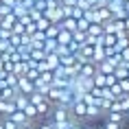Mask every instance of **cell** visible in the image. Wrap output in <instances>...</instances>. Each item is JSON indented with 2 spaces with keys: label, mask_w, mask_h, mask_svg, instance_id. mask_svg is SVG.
<instances>
[{
  "label": "cell",
  "mask_w": 129,
  "mask_h": 129,
  "mask_svg": "<svg viewBox=\"0 0 129 129\" xmlns=\"http://www.w3.org/2000/svg\"><path fill=\"white\" fill-rule=\"evenodd\" d=\"M0 120H2V127L5 129H18V125L13 120H9V118H0Z\"/></svg>",
  "instance_id": "13"
},
{
  "label": "cell",
  "mask_w": 129,
  "mask_h": 129,
  "mask_svg": "<svg viewBox=\"0 0 129 129\" xmlns=\"http://www.w3.org/2000/svg\"><path fill=\"white\" fill-rule=\"evenodd\" d=\"M94 13H96V22H99V24H105V22L112 20V11H109L107 7H96Z\"/></svg>",
  "instance_id": "3"
},
{
  "label": "cell",
  "mask_w": 129,
  "mask_h": 129,
  "mask_svg": "<svg viewBox=\"0 0 129 129\" xmlns=\"http://www.w3.org/2000/svg\"><path fill=\"white\" fill-rule=\"evenodd\" d=\"M85 33H88L90 37H101L103 35V24H90Z\"/></svg>",
  "instance_id": "9"
},
{
  "label": "cell",
  "mask_w": 129,
  "mask_h": 129,
  "mask_svg": "<svg viewBox=\"0 0 129 129\" xmlns=\"http://www.w3.org/2000/svg\"><path fill=\"white\" fill-rule=\"evenodd\" d=\"M103 118H107V120L116 122V125H127V118H125V114H120V112H107Z\"/></svg>",
  "instance_id": "4"
},
{
  "label": "cell",
  "mask_w": 129,
  "mask_h": 129,
  "mask_svg": "<svg viewBox=\"0 0 129 129\" xmlns=\"http://www.w3.org/2000/svg\"><path fill=\"white\" fill-rule=\"evenodd\" d=\"M118 85H120L122 94H129V77H127V79H122V81H118Z\"/></svg>",
  "instance_id": "14"
},
{
  "label": "cell",
  "mask_w": 129,
  "mask_h": 129,
  "mask_svg": "<svg viewBox=\"0 0 129 129\" xmlns=\"http://www.w3.org/2000/svg\"><path fill=\"white\" fill-rule=\"evenodd\" d=\"M122 7H125V11H127V13H129V0H127V2H125V5H122Z\"/></svg>",
  "instance_id": "18"
},
{
  "label": "cell",
  "mask_w": 129,
  "mask_h": 129,
  "mask_svg": "<svg viewBox=\"0 0 129 129\" xmlns=\"http://www.w3.org/2000/svg\"><path fill=\"white\" fill-rule=\"evenodd\" d=\"M127 77H129V72H127V68H125L122 63L114 68V79L116 81H122V79H127Z\"/></svg>",
  "instance_id": "8"
},
{
  "label": "cell",
  "mask_w": 129,
  "mask_h": 129,
  "mask_svg": "<svg viewBox=\"0 0 129 129\" xmlns=\"http://www.w3.org/2000/svg\"><path fill=\"white\" fill-rule=\"evenodd\" d=\"M18 129H28V125H18Z\"/></svg>",
  "instance_id": "19"
},
{
  "label": "cell",
  "mask_w": 129,
  "mask_h": 129,
  "mask_svg": "<svg viewBox=\"0 0 129 129\" xmlns=\"http://www.w3.org/2000/svg\"><path fill=\"white\" fill-rule=\"evenodd\" d=\"M72 42V33L70 31H66V28H59V35H57V44H70Z\"/></svg>",
  "instance_id": "6"
},
{
  "label": "cell",
  "mask_w": 129,
  "mask_h": 129,
  "mask_svg": "<svg viewBox=\"0 0 129 129\" xmlns=\"http://www.w3.org/2000/svg\"><path fill=\"white\" fill-rule=\"evenodd\" d=\"M85 129H103V127H101V122H90Z\"/></svg>",
  "instance_id": "17"
},
{
  "label": "cell",
  "mask_w": 129,
  "mask_h": 129,
  "mask_svg": "<svg viewBox=\"0 0 129 129\" xmlns=\"http://www.w3.org/2000/svg\"><path fill=\"white\" fill-rule=\"evenodd\" d=\"M0 99H2V88H0Z\"/></svg>",
  "instance_id": "22"
},
{
  "label": "cell",
  "mask_w": 129,
  "mask_h": 129,
  "mask_svg": "<svg viewBox=\"0 0 129 129\" xmlns=\"http://www.w3.org/2000/svg\"><path fill=\"white\" fill-rule=\"evenodd\" d=\"M120 129H129V125H122V127H120Z\"/></svg>",
  "instance_id": "21"
},
{
  "label": "cell",
  "mask_w": 129,
  "mask_h": 129,
  "mask_svg": "<svg viewBox=\"0 0 129 129\" xmlns=\"http://www.w3.org/2000/svg\"><path fill=\"white\" fill-rule=\"evenodd\" d=\"M96 72H101V75H114V66L105 59L101 63H96Z\"/></svg>",
  "instance_id": "5"
},
{
  "label": "cell",
  "mask_w": 129,
  "mask_h": 129,
  "mask_svg": "<svg viewBox=\"0 0 129 129\" xmlns=\"http://www.w3.org/2000/svg\"><path fill=\"white\" fill-rule=\"evenodd\" d=\"M24 77H26L28 81H35V79L40 77V70H37V68H26V72H24Z\"/></svg>",
  "instance_id": "11"
},
{
  "label": "cell",
  "mask_w": 129,
  "mask_h": 129,
  "mask_svg": "<svg viewBox=\"0 0 129 129\" xmlns=\"http://www.w3.org/2000/svg\"><path fill=\"white\" fill-rule=\"evenodd\" d=\"M120 61H122V63H127V61H129V48L120 50Z\"/></svg>",
  "instance_id": "15"
},
{
  "label": "cell",
  "mask_w": 129,
  "mask_h": 129,
  "mask_svg": "<svg viewBox=\"0 0 129 129\" xmlns=\"http://www.w3.org/2000/svg\"><path fill=\"white\" fill-rule=\"evenodd\" d=\"M70 18H75V20H81V18H83V9L72 7V13H70Z\"/></svg>",
  "instance_id": "12"
},
{
  "label": "cell",
  "mask_w": 129,
  "mask_h": 129,
  "mask_svg": "<svg viewBox=\"0 0 129 129\" xmlns=\"http://www.w3.org/2000/svg\"><path fill=\"white\" fill-rule=\"evenodd\" d=\"M15 90H18L20 94L28 96V94H33V92H35V85H33V81H28L26 77H18V83H15Z\"/></svg>",
  "instance_id": "1"
},
{
  "label": "cell",
  "mask_w": 129,
  "mask_h": 129,
  "mask_svg": "<svg viewBox=\"0 0 129 129\" xmlns=\"http://www.w3.org/2000/svg\"><path fill=\"white\" fill-rule=\"evenodd\" d=\"M85 127H88L85 122H75V125H72V127H70V129H85Z\"/></svg>",
  "instance_id": "16"
},
{
  "label": "cell",
  "mask_w": 129,
  "mask_h": 129,
  "mask_svg": "<svg viewBox=\"0 0 129 129\" xmlns=\"http://www.w3.org/2000/svg\"><path fill=\"white\" fill-rule=\"evenodd\" d=\"M59 24H50V26L44 31V35H46V40H57V35H59Z\"/></svg>",
  "instance_id": "7"
},
{
  "label": "cell",
  "mask_w": 129,
  "mask_h": 129,
  "mask_svg": "<svg viewBox=\"0 0 129 129\" xmlns=\"http://www.w3.org/2000/svg\"><path fill=\"white\" fill-rule=\"evenodd\" d=\"M48 26H50V22H48V20H46V18H44V15H42L40 20L35 22V31H42V33H44V31H46V28H48Z\"/></svg>",
  "instance_id": "10"
},
{
  "label": "cell",
  "mask_w": 129,
  "mask_h": 129,
  "mask_svg": "<svg viewBox=\"0 0 129 129\" xmlns=\"http://www.w3.org/2000/svg\"><path fill=\"white\" fill-rule=\"evenodd\" d=\"M94 75H96V63H92V61H85V63H81V68H79V75H77V77L92 79Z\"/></svg>",
  "instance_id": "2"
},
{
  "label": "cell",
  "mask_w": 129,
  "mask_h": 129,
  "mask_svg": "<svg viewBox=\"0 0 129 129\" xmlns=\"http://www.w3.org/2000/svg\"><path fill=\"white\" fill-rule=\"evenodd\" d=\"M22 2H24V0H15V5H22Z\"/></svg>",
  "instance_id": "20"
}]
</instances>
